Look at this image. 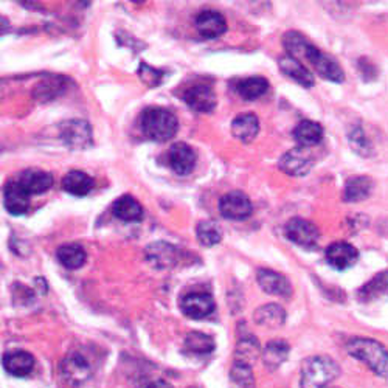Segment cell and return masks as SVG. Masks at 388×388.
Listing matches in <instances>:
<instances>
[{"label":"cell","mask_w":388,"mask_h":388,"mask_svg":"<svg viewBox=\"0 0 388 388\" xmlns=\"http://www.w3.org/2000/svg\"><path fill=\"white\" fill-rule=\"evenodd\" d=\"M292 134L300 146L312 148L319 145L323 140V128L317 121L303 120L295 126Z\"/></svg>","instance_id":"obj_24"},{"label":"cell","mask_w":388,"mask_h":388,"mask_svg":"<svg viewBox=\"0 0 388 388\" xmlns=\"http://www.w3.org/2000/svg\"><path fill=\"white\" fill-rule=\"evenodd\" d=\"M138 76L140 79H142V81L149 86V87H157L158 84L162 83V79H163V72H160V70H157L151 66H148V64H142L138 68Z\"/></svg>","instance_id":"obj_36"},{"label":"cell","mask_w":388,"mask_h":388,"mask_svg":"<svg viewBox=\"0 0 388 388\" xmlns=\"http://www.w3.org/2000/svg\"><path fill=\"white\" fill-rule=\"evenodd\" d=\"M280 170L285 171L289 175H306L312 170L314 157L311 154V148L298 146L290 149L283 157L280 158Z\"/></svg>","instance_id":"obj_5"},{"label":"cell","mask_w":388,"mask_h":388,"mask_svg":"<svg viewBox=\"0 0 388 388\" xmlns=\"http://www.w3.org/2000/svg\"><path fill=\"white\" fill-rule=\"evenodd\" d=\"M348 354L364 362L379 377H388V349L381 342L354 337L347 343Z\"/></svg>","instance_id":"obj_2"},{"label":"cell","mask_w":388,"mask_h":388,"mask_svg":"<svg viewBox=\"0 0 388 388\" xmlns=\"http://www.w3.org/2000/svg\"><path fill=\"white\" fill-rule=\"evenodd\" d=\"M359 260V252L354 245H351L345 241L332 242L326 249V261L331 267L336 270H347L351 269Z\"/></svg>","instance_id":"obj_12"},{"label":"cell","mask_w":388,"mask_h":388,"mask_svg":"<svg viewBox=\"0 0 388 388\" xmlns=\"http://www.w3.org/2000/svg\"><path fill=\"white\" fill-rule=\"evenodd\" d=\"M17 182L31 196V194H42L48 191L53 185V175L44 170L30 168L19 175Z\"/></svg>","instance_id":"obj_18"},{"label":"cell","mask_w":388,"mask_h":388,"mask_svg":"<svg viewBox=\"0 0 388 388\" xmlns=\"http://www.w3.org/2000/svg\"><path fill=\"white\" fill-rule=\"evenodd\" d=\"M196 236L204 247H213L223 241V232L213 220H200L196 227Z\"/></svg>","instance_id":"obj_33"},{"label":"cell","mask_w":388,"mask_h":388,"mask_svg":"<svg viewBox=\"0 0 388 388\" xmlns=\"http://www.w3.org/2000/svg\"><path fill=\"white\" fill-rule=\"evenodd\" d=\"M61 138L70 149H84L92 145V131L84 120H70L61 125Z\"/></svg>","instance_id":"obj_9"},{"label":"cell","mask_w":388,"mask_h":388,"mask_svg":"<svg viewBox=\"0 0 388 388\" xmlns=\"http://www.w3.org/2000/svg\"><path fill=\"white\" fill-rule=\"evenodd\" d=\"M236 91L245 100H257L269 91V81L262 76H250L241 79L236 86Z\"/></svg>","instance_id":"obj_29"},{"label":"cell","mask_w":388,"mask_h":388,"mask_svg":"<svg viewBox=\"0 0 388 388\" xmlns=\"http://www.w3.org/2000/svg\"><path fill=\"white\" fill-rule=\"evenodd\" d=\"M215 347L216 343L213 337L204 332L193 331L185 337V348L194 352V354H210V352H213Z\"/></svg>","instance_id":"obj_32"},{"label":"cell","mask_w":388,"mask_h":388,"mask_svg":"<svg viewBox=\"0 0 388 388\" xmlns=\"http://www.w3.org/2000/svg\"><path fill=\"white\" fill-rule=\"evenodd\" d=\"M146 388H173V387L168 382L162 381V379H158V381H154L151 384H148Z\"/></svg>","instance_id":"obj_37"},{"label":"cell","mask_w":388,"mask_h":388,"mask_svg":"<svg viewBox=\"0 0 388 388\" xmlns=\"http://www.w3.org/2000/svg\"><path fill=\"white\" fill-rule=\"evenodd\" d=\"M285 232L290 241L300 247H306V249L314 247L317 242H319V238H320V232L319 228L315 227V224H312L311 220L303 219V218L290 219L285 227Z\"/></svg>","instance_id":"obj_7"},{"label":"cell","mask_w":388,"mask_h":388,"mask_svg":"<svg viewBox=\"0 0 388 388\" xmlns=\"http://www.w3.org/2000/svg\"><path fill=\"white\" fill-rule=\"evenodd\" d=\"M253 205L247 194L242 191H230L224 194L219 200V211L220 215L227 219L242 220L252 215Z\"/></svg>","instance_id":"obj_8"},{"label":"cell","mask_w":388,"mask_h":388,"mask_svg":"<svg viewBox=\"0 0 388 388\" xmlns=\"http://www.w3.org/2000/svg\"><path fill=\"white\" fill-rule=\"evenodd\" d=\"M278 66L280 70L283 72L286 76L292 78L295 83L303 87H312L314 86V75L305 67L302 61H298L297 58L285 55L278 59Z\"/></svg>","instance_id":"obj_20"},{"label":"cell","mask_w":388,"mask_h":388,"mask_svg":"<svg viewBox=\"0 0 388 388\" xmlns=\"http://www.w3.org/2000/svg\"><path fill=\"white\" fill-rule=\"evenodd\" d=\"M230 388H255L252 365L235 360L230 368Z\"/></svg>","instance_id":"obj_31"},{"label":"cell","mask_w":388,"mask_h":388,"mask_svg":"<svg viewBox=\"0 0 388 388\" xmlns=\"http://www.w3.org/2000/svg\"><path fill=\"white\" fill-rule=\"evenodd\" d=\"M146 260L155 269H170L179 260V250L168 242H153L146 247Z\"/></svg>","instance_id":"obj_13"},{"label":"cell","mask_w":388,"mask_h":388,"mask_svg":"<svg viewBox=\"0 0 388 388\" xmlns=\"http://www.w3.org/2000/svg\"><path fill=\"white\" fill-rule=\"evenodd\" d=\"M215 300L207 292H191L180 300L182 312L193 320H200L215 311Z\"/></svg>","instance_id":"obj_10"},{"label":"cell","mask_w":388,"mask_h":388,"mask_svg":"<svg viewBox=\"0 0 388 388\" xmlns=\"http://www.w3.org/2000/svg\"><path fill=\"white\" fill-rule=\"evenodd\" d=\"M349 143L357 154L364 155V157L372 155V153H373L372 143H369V140L367 138L362 128H354L349 132Z\"/></svg>","instance_id":"obj_35"},{"label":"cell","mask_w":388,"mask_h":388,"mask_svg":"<svg viewBox=\"0 0 388 388\" xmlns=\"http://www.w3.org/2000/svg\"><path fill=\"white\" fill-rule=\"evenodd\" d=\"M183 101L193 111L200 113H208L216 108V93L213 87L208 84H194L183 92Z\"/></svg>","instance_id":"obj_11"},{"label":"cell","mask_w":388,"mask_h":388,"mask_svg":"<svg viewBox=\"0 0 388 388\" xmlns=\"http://www.w3.org/2000/svg\"><path fill=\"white\" fill-rule=\"evenodd\" d=\"M260 132V121L253 113L238 116L232 123V134L242 143H250Z\"/></svg>","instance_id":"obj_23"},{"label":"cell","mask_w":388,"mask_h":388,"mask_svg":"<svg viewBox=\"0 0 388 388\" xmlns=\"http://www.w3.org/2000/svg\"><path fill=\"white\" fill-rule=\"evenodd\" d=\"M283 42L287 50V55L297 58L298 61L305 58L314 67L315 72L325 79H328V81L342 83L345 79V73H343L342 67L336 61L328 55H325L323 51L312 46L311 42H307L303 34L297 31H289L285 34Z\"/></svg>","instance_id":"obj_1"},{"label":"cell","mask_w":388,"mask_h":388,"mask_svg":"<svg viewBox=\"0 0 388 388\" xmlns=\"http://www.w3.org/2000/svg\"><path fill=\"white\" fill-rule=\"evenodd\" d=\"M253 320L257 325L264 326V328L269 330H277L281 328L286 322V312L283 307L275 303L270 305H264L258 307L253 314Z\"/></svg>","instance_id":"obj_25"},{"label":"cell","mask_w":388,"mask_h":388,"mask_svg":"<svg viewBox=\"0 0 388 388\" xmlns=\"http://www.w3.org/2000/svg\"><path fill=\"white\" fill-rule=\"evenodd\" d=\"M261 352L262 351L260 347V342L253 336H245L240 342H238L235 360H238V362H244V364L252 365V362H255V360L260 357Z\"/></svg>","instance_id":"obj_30"},{"label":"cell","mask_w":388,"mask_h":388,"mask_svg":"<svg viewBox=\"0 0 388 388\" xmlns=\"http://www.w3.org/2000/svg\"><path fill=\"white\" fill-rule=\"evenodd\" d=\"M59 372L64 381L73 387L83 385L92 377V368L89 362L78 352H72L61 362Z\"/></svg>","instance_id":"obj_6"},{"label":"cell","mask_w":388,"mask_h":388,"mask_svg":"<svg viewBox=\"0 0 388 388\" xmlns=\"http://www.w3.org/2000/svg\"><path fill=\"white\" fill-rule=\"evenodd\" d=\"M257 280L264 292H267L270 295H277L283 298H289L290 295H292V286H290L289 280L275 270L261 269L258 270Z\"/></svg>","instance_id":"obj_14"},{"label":"cell","mask_w":388,"mask_h":388,"mask_svg":"<svg viewBox=\"0 0 388 388\" xmlns=\"http://www.w3.org/2000/svg\"><path fill=\"white\" fill-rule=\"evenodd\" d=\"M196 29L204 39H216L227 31V24L220 13L205 10L198 14Z\"/></svg>","instance_id":"obj_16"},{"label":"cell","mask_w":388,"mask_h":388,"mask_svg":"<svg viewBox=\"0 0 388 388\" xmlns=\"http://www.w3.org/2000/svg\"><path fill=\"white\" fill-rule=\"evenodd\" d=\"M373 180L367 175H354L347 180L343 199L347 202H360L365 200L373 191Z\"/></svg>","instance_id":"obj_26"},{"label":"cell","mask_w":388,"mask_h":388,"mask_svg":"<svg viewBox=\"0 0 388 388\" xmlns=\"http://www.w3.org/2000/svg\"><path fill=\"white\" fill-rule=\"evenodd\" d=\"M340 374V367L328 356H312L303 360L300 387L326 388Z\"/></svg>","instance_id":"obj_4"},{"label":"cell","mask_w":388,"mask_h":388,"mask_svg":"<svg viewBox=\"0 0 388 388\" xmlns=\"http://www.w3.org/2000/svg\"><path fill=\"white\" fill-rule=\"evenodd\" d=\"M332 388H336V387H332Z\"/></svg>","instance_id":"obj_38"},{"label":"cell","mask_w":388,"mask_h":388,"mask_svg":"<svg viewBox=\"0 0 388 388\" xmlns=\"http://www.w3.org/2000/svg\"><path fill=\"white\" fill-rule=\"evenodd\" d=\"M5 372L14 377L29 376L34 368V357L26 351L6 352L2 359Z\"/></svg>","instance_id":"obj_19"},{"label":"cell","mask_w":388,"mask_h":388,"mask_svg":"<svg viewBox=\"0 0 388 388\" xmlns=\"http://www.w3.org/2000/svg\"><path fill=\"white\" fill-rule=\"evenodd\" d=\"M63 188L72 194V196L83 198L87 196L93 188V179L89 174H86L83 171H70L66 178L63 179Z\"/></svg>","instance_id":"obj_27"},{"label":"cell","mask_w":388,"mask_h":388,"mask_svg":"<svg viewBox=\"0 0 388 388\" xmlns=\"http://www.w3.org/2000/svg\"><path fill=\"white\" fill-rule=\"evenodd\" d=\"M388 289V277L387 273H379L376 278H373L369 283H367L362 289L359 290V297L360 300H373L377 298L379 295H382L387 292Z\"/></svg>","instance_id":"obj_34"},{"label":"cell","mask_w":388,"mask_h":388,"mask_svg":"<svg viewBox=\"0 0 388 388\" xmlns=\"http://www.w3.org/2000/svg\"><path fill=\"white\" fill-rule=\"evenodd\" d=\"M4 205L8 213L13 216H22L30 207V194L26 193L17 180L5 185Z\"/></svg>","instance_id":"obj_15"},{"label":"cell","mask_w":388,"mask_h":388,"mask_svg":"<svg viewBox=\"0 0 388 388\" xmlns=\"http://www.w3.org/2000/svg\"><path fill=\"white\" fill-rule=\"evenodd\" d=\"M140 128L149 140L168 142L178 134L179 120L168 109L149 108L140 117Z\"/></svg>","instance_id":"obj_3"},{"label":"cell","mask_w":388,"mask_h":388,"mask_svg":"<svg viewBox=\"0 0 388 388\" xmlns=\"http://www.w3.org/2000/svg\"><path fill=\"white\" fill-rule=\"evenodd\" d=\"M290 352L289 343L285 340H272L269 342L266 347H264L261 352V359L262 364L266 367L269 372H275L281 365H283Z\"/></svg>","instance_id":"obj_21"},{"label":"cell","mask_w":388,"mask_h":388,"mask_svg":"<svg viewBox=\"0 0 388 388\" xmlns=\"http://www.w3.org/2000/svg\"><path fill=\"white\" fill-rule=\"evenodd\" d=\"M112 213L125 223H140L143 219V207L137 199L125 194L113 202Z\"/></svg>","instance_id":"obj_22"},{"label":"cell","mask_w":388,"mask_h":388,"mask_svg":"<svg viewBox=\"0 0 388 388\" xmlns=\"http://www.w3.org/2000/svg\"><path fill=\"white\" fill-rule=\"evenodd\" d=\"M56 257L59 262L63 264L66 269H70V270H76L79 267H83L86 262V252L83 250V247H79L76 244L61 245L56 252Z\"/></svg>","instance_id":"obj_28"},{"label":"cell","mask_w":388,"mask_h":388,"mask_svg":"<svg viewBox=\"0 0 388 388\" xmlns=\"http://www.w3.org/2000/svg\"><path fill=\"white\" fill-rule=\"evenodd\" d=\"M168 162L174 173L187 175L196 166V154L187 143H174L168 151Z\"/></svg>","instance_id":"obj_17"}]
</instances>
